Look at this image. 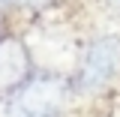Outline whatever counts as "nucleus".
Returning <instances> with one entry per match:
<instances>
[{
  "instance_id": "20e7f679",
  "label": "nucleus",
  "mask_w": 120,
  "mask_h": 117,
  "mask_svg": "<svg viewBox=\"0 0 120 117\" xmlns=\"http://www.w3.org/2000/svg\"><path fill=\"white\" fill-rule=\"evenodd\" d=\"M6 39H9V33H6V21H3V18H0V45L6 42Z\"/></svg>"
},
{
  "instance_id": "423d86ee",
  "label": "nucleus",
  "mask_w": 120,
  "mask_h": 117,
  "mask_svg": "<svg viewBox=\"0 0 120 117\" xmlns=\"http://www.w3.org/2000/svg\"><path fill=\"white\" fill-rule=\"evenodd\" d=\"M111 3H114V6H120V0H111Z\"/></svg>"
},
{
  "instance_id": "f03ea898",
  "label": "nucleus",
  "mask_w": 120,
  "mask_h": 117,
  "mask_svg": "<svg viewBox=\"0 0 120 117\" xmlns=\"http://www.w3.org/2000/svg\"><path fill=\"white\" fill-rule=\"evenodd\" d=\"M60 96L63 87L51 78H39L21 87L18 93V108L24 117H54V111L60 108Z\"/></svg>"
},
{
  "instance_id": "39448f33",
  "label": "nucleus",
  "mask_w": 120,
  "mask_h": 117,
  "mask_svg": "<svg viewBox=\"0 0 120 117\" xmlns=\"http://www.w3.org/2000/svg\"><path fill=\"white\" fill-rule=\"evenodd\" d=\"M30 6H42V3H48V0H27Z\"/></svg>"
},
{
  "instance_id": "7ed1b4c3",
  "label": "nucleus",
  "mask_w": 120,
  "mask_h": 117,
  "mask_svg": "<svg viewBox=\"0 0 120 117\" xmlns=\"http://www.w3.org/2000/svg\"><path fill=\"white\" fill-rule=\"evenodd\" d=\"M27 78H30V54L24 42L6 39L0 45V90L24 87Z\"/></svg>"
},
{
  "instance_id": "0eeeda50",
  "label": "nucleus",
  "mask_w": 120,
  "mask_h": 117,
  "mask_svg": "<svg viewBox=\"0 0 120 117\" xmlns=\"http://www.w3.org/2000/svg\"><path fill=\"white\" fill-rule=\"evenodd\" d=\"M0 3H6V0H0Z\"/></svg>"
},
{
  "instance_id": "f257e3e1",
  "label": "nucleus",
  "mask_w": 120,
  "mask_h": 117,
  "mask_svg": "<svg viewBox=\"0 0 120 117\" xmlns=\"http://www.w3.org/2000/svg\"><path fill=\"white\" fill-rule=\"evenodd\" d=\"M120 69V39L117 36H99L84 48V57L75 72V90L96 93L102 90Z\"/></svg>"
}]
</instances>
